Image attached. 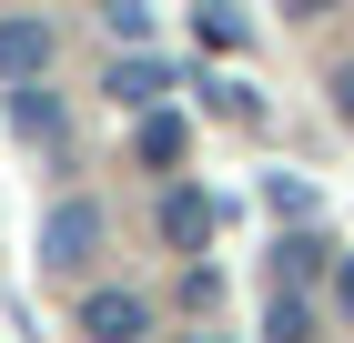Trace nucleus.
<instances>
[{
	"label": "nucleus",
	"instance_id": "obj_6",
	"mask_svg": "<svg viewBox=\"0 0 354 343\" xmlns=\"http://www.w3.org/2000/svg\"><path fill=\"white\" fill-rule=\"evenodd\" d=\"M132 152L152 161V172H183V152H192V132H183V111H132Z\"/></svg>",
	"mask_w": 354,
	"mask_h": 343
},
{
	"label": "nucleus",
	"instance_id": "obj_2",
	"mask_svg": "<svg viewBox=\"0 0 354 343\" xmlns=\"http://www.w3.org/2000/svg\"><path fill=\"white\" fill-rule=\"evenodd\" d=\"M152 233H162V253H213L223 202H213V192H192V182H172L162 202H152Z\"/></svg>",
	"mask_w": 354,
	"mask_h": 343
},
{
	"label": "nucleus",
	"instance_id": "obj_8",
	"mask_svg": "<svg viewBox=\"0 0 354 343\" xmlns=\"http://www.w3.org/2000/svg\"><path fill=\"white\" fill-rule=\"evenodd\" d=\"M263 333H273V343H314V293H283V283H273V303H263Z\"/></svg>",
	"mask_w": 354,
	"mask_h": 343
},
{
	"label": "nucleus",
	"instance_id": "obj_7",
	"mask_svg": "<svg viewBox=\"0 0 354 343\" xmlns=\"http://www.w3.org/2000/svg\"><path fill=\"white\" fill-rule=\"evenodd\" d=\"M324 263H334L324 233H283V242H273V283H283V293H314V273H324Z\"/></svg>",
	"mask_w": 354,
	"mask_h": 343
},
{
	"label": "nucleus",
	"instance_id": "obj_9",
	"mask_svg": "<svg viewBox=\"0 0 354 343\" xmlns=\"http://www.w3.org/2000/svg\"><path fill=\"white\" fill-rule=\"evenodd\" d=\"M102 30L122 41V51H132V41L152 51V0H102Z\"/></svg>",
	"mask_w": 354,
	"mask_h": 343
},
{
	"label": "nucleus",
	"instance_id": "obj_4",
	"mask_svg": "<svg viewBox=\"0 0 354 343\" xmlns=\"http://www.w3.org/2000/svg\"><path fill=\"white\" fill-rule=\"evenodd\" d=\"M51 61H61L51 21H30V10H10V21H0V81H10V91H21V81H41Z\"/></svg>",
	"mask_w": 354,
	"mask_h": 343
},
{
	"label": "nucleus",
	"instance_id": "obj_14",
	"mask_svg": "<svg viewBox=\"0 0 354 343\" xmlns=\"http://www.w3.org/2000/svg\"><path fill=\"white\" fill-rule=\"evenodd\" d=\"M294 10H304V21H314V10H334V0H294Z\"/></svg>",
	"mask_w": 354,
	"mask_h": 343
},
{
	"label": "nucleus",
	"instance_id": "obj_11",
	"mask_svg": "<svg viewBox=\"0 0 354 343\" xmlns=\"http://www.w3.org/2000/svg\"><path fill=\"white\" fill-rule=\"evenodd\" d=\"M203 41H213V51H243V10H233V0H203Z\"/></svg>",
	"mask_w": 354,
	"mask_h": 343
},
{
	"label": "nucleus",
	"instance_id": "obj_1",
	"mask_svg": "<svg viewBox=\"0 0 354 343\" xmlns=\"http://www.w3.org/2000/svg\"><path fill=\"white\" fill-rule=\"evenodd\" d=\"M41 263H51V273H91V263H102V202H91V192L51 202V222H41Z\"/></svg>",
	"mask_w": 354,
	"mask_h": 343
},
{
	"label": "nucleus",
	"instance_id": "obj_12",
	"mask_svg": "<svg viewBox=\"0 0 354 343\" xmlns=\"http://www.w3.org/2000/svg\"><path fill=\"white\" fill-rule=\"evenodd\" d=\"M334 313L354 323V253H334Z\"/></svg>",
	"mask_w": 354,
	"mask_h": 343
},
{
	"label": "nucleus",
	"instance_id": "obj_15",
	"mask_svg": "<svg viewBox=\"0 0 354 343\" xmlns=\"http://www.w3.org/2000/svg\"><path fill=\"white\" fill-rule=\"evenodd\" d=\"M192 343H233V333H192Z\"/></svg>",
	"mask_w": 354,
	"mask_h": 343
},
{
	"label": "nucleus",
	"instance_id": "obj_3",
	"mask_svg": "<svg viewBox=\"0 0 354 343\" xmlns=\"http://www.w3.org/2000/svg\"><path fill=\"white\" fill-rule=\"evenodd\" d=\"M142 323H152V313H142L132 283H91L82 293V343H142Z\"/></svg>",
	"mask_w": 354,
	"mask_h": 343
},
{
	"label": "nucleus",
	"instance_id": "obj_5",
	"mask_svg": "<svg viewBox=\"0 0 354 343\" xmlns=\"http://www.w3.org/2000/svg\"><path fill=\"white\" fill-rule=\"evenodd\" d=\"M162 91H172V61H152V51H122V61H111V101H122V111H162Z\"/></svg>",
	"mask_w": 354,
	"mask_h": 343
},
{
	"label": "nucleus",
	"instance_id": "obj_10",
	"mask_svg": "<svg viewBox=\"0 0 354 343\" xmlns=\"http://www.w3.org/2000/svg\"><path fill=\"white\" fill-rule=\"evenodd\" d=\"M10 111H21V132H30V141H51V132H61V111H51V91H41V81H21V101H10Z\"/></svg>",
	"mask_w": 354,
	"mask_h": 343
},
{
	"label": "nucleus",
	"instance_id": "obj_13",
	"mask_svg": "<svg viewBox=\"0 0 354 343\" xmlns=\"http://www.w3.org/2000/svg\"><path fill=\"white\" fill-rule=\"evenodd\" d=\"M334 111H344V121H354V61H344V71H334Z\"/></svg>",
	"mask_w": 354,
	"mask_h": 343
}]
</instances>
